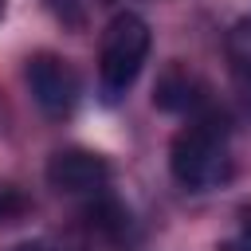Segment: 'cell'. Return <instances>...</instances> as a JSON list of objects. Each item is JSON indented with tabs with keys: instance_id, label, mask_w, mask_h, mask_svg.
Here are the masks:
<instances>
[{
	"instance_id": "1",
	"label": "cell",
	"mask_w": 251,
	"mask_h": 251,
	"mask_svg": "<svg viewBox=\"0 0 251 251\" xmlns=\"http://www.w3.org/2000/svg\"><path fill=\"white\" fill-rule=\"evenodd\" d=\"M169 173L188 192H208L231 180V141L227 122L216 110L192 114L169 141Z\"/></svg>"
},
{
	"instance_id": "2",
	"label": "cell",
	"mask_w": 251,
	"mask_h": 251,
	"mask_svg": "<svg viewBox=\"0 0 251 251\" xmlns=\"http://www.w3.org/2000/svg\"><path fill=\"white\" fill-rule=\"evenodd\" d=\"M149 24L137 16V12H118L106 31H102V43H98V90H102V102H122L126 90L137 82L145 59H149Z\"/></svg>"
},
{
	"instance_id": "3",
	"label": "cell",
	"mask_w": 251,
	"mask_h": 251,
	"mask_svg": "<svg viewBox=\"0 0 251 251\" xmlns=\"http://www.w3.org/2000/svg\"><path fill=\"white\" fill-rule=\"evenodd\" d=\"M27 86H31L35 106L47 118H67L78 106V75L67 59L51 51H39L27 59Z\"/></svg>"
},
{
	"instance_id": "4",
	"label": "cell",
	"mask_w": 251,
	"mask_h": 251,
	"mask_svg": "<svg viewBox=\"0 0 251 251\" xmlns=\"http://www.w3.org/2000/svg\"><path fill=\"white\" fill-rule=\"evenodd\" d=\"M47 184L63 196H98L110 188V161L90 149H59L47 161Z\"/></svg>"
},
{
	"instance_id": "5",
	"label": "cell",
	"mask_w": 251,
	"mask_h": 251,
	"mask_svg": "<svg viewBox=\"0 0 251 251\" xmlns=\"http://www.w3.org/2000/svg\"><path fill=\"white\" fill-rule=\"evenodd\" d=\"M82 231H86L90 251H129L133 243V220L122 208V200H114L110 192L90 196L82 212Z\"/></svg>"
},
{
	"instance_id": "6",
	"label": "cell",
	"mask_w": 251,
	"mask_h": 251,
	"mask_svg": "<svg viewBox=\"0 0 251 251\" xmlns=\"http://www.w3.org/2000/svg\"><path fill=\"white\" fill-rule=\"evenodd\" d=\"M224 47H227V71H231V90H235L239 114L251 122V16L231 24Z\"/></svg>"
},
{
	"instance_id": "7",
	"label": "cell",
	"mask_w": 251,
	"mask_h": 251,
	"mask_svg": "<svg viewBox=\"0 0 251 251\" xmlns=\"http://www.w3.org/2000/svg\"><path fill=\"white\" fill-rule=\"evenodd\" d=\"M153 102L161 106V110H173V114H200L208 102H204V94H200V82L192 78V75H184V71H165V78L157 82V90H153Z\"/></svg>"
},
{
	"instance_id": "8",
	"label": "cell",
	"mask_w": 251,
	"mask_h": 251,
	"mask_svg": "<svg viewBox=\"0 0 251 251\" xmlns=\"http://www.w3.org/2000/svg\"><path fill=\"white\" fill-rule=\"evenodd\" d=\"M47 8H51V16L63 20L67 27H82V24H86V8H82V0H47Z\"/></svg>"
},
{
	"instance_id": "9",
	"label": "cell",
	"mask_w": 251,
	"mask_h": 251,
	"mask_svg": "<svg viewBox=\"0 0 251 251\" xmlns=\"http://www.w3.org/2000/svg\"><path fill=\"white\" fill-rule=\"evenodd\" d=\"M24 212H27V196L20 188H0V224L20 220Z\"/></svg>"
},
{
	"instance_id": "10",
	"label": "cell",
	"mask_w": 251,
	"mask_h": 251,
	"mask_svg": "<svg viewBox=\"0 0 251 251\" xmlns=\"http://www.w3.org/2000/svg\"><path fill=\"white\" fill-rule=\"evenodd\" d=\"M216 251H251V212H243L239 227H235L227 239H220V243H216Z\"/></svg>"
},
{
	"instance_id": "11",
	"label": "cell",
	"mask_w": 251,
	"mask_h": 251,
	"mask_svg": "<svg viewBox=\"0 0 251 251\" xmlns=\"http://www.w3.org/2000/svg\"><path fill=\"white\" fill-rule=\"evenodd\" d=\"M8 251H59V247L47 243V239H27V243H16V247H8Z\"/></svg>"
},
{
	"instance_id": "12",
	"label": "cell",
	"mask_w": 251,
	"mask_h": 251,
	"mask_svg": "<svg viewBox=\"0 0 251 251\" xmlns=\"http://www.w3.org/2000/svg\"><path fill=\"white\" fill-rule=\"evenodd\" d=\"M4 12H8V0H0V20H4Z\"/></svg>"
}]
</instances>
